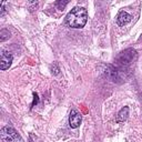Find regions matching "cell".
I'll return each instance as SVG.
<instances>
[{
  "mask_svg": "<svg viewBox=\"0 0 142 142\" xmlns=\"http://www.w3.org/2000/svg\"><path fill=\"white\" fill-rule=\"evenodd\" d=\"M131 20H132V16L127 11H120L118 17H117V22H118L119 26H121V27L128 25Z\"/></svg>",
  "mask_w": 142,
  "mask_h": 142,
  "instance_id": "52a82bcc",
  "label": "cell"
},
{
  "mask_svg": "<svg viewBox=\"0 0 142 142\" xmlns=\"http://www.w3.org/2000/svg\"><path fill=\"white\" fill-rule=\"evenodd\" d=\"M81 109H82L83 113H87V112H88V110H87V108H86V106H85V104H81Z\"/></svg>",
  "mask_w": 142,
  "mask_h": 142,
  "instance_id": "4fadbf2b",
  "label": "cell"
},
{
  "mask_svg": "<svg viewBox=\"0 0 142 142\" xmlns=\"http://www.w3.org/2000/svg\"><path fill=\"white\" fill-rule=\"evenodd\" d=\"M39 101V98H38V94H37L36 92H33V102H32V107H35L37 103H38Z\"/></svg>",
  "mask_w": 142,
  "mask_h": 142,
  "instance_id": "7c38bea8",
  "label": "cell"
},
{
  "mask_svg": "<svg viewBox=\"0 0 142 142\" xmlns=\"http://www.w3.org/2000/svg\"><path fill=\"white\" fill-rule=\"evenodd\" d=\"M128 115H129V108L128 107H124L120 110V112L118 114V119L117 121L118 122H123V121H125L128 119Z\"/></svg>",
  "mask_w": 142,
  "mask_h": 142,
  "instance_id": "ba28073f",
  "label": "cell"
},
{
  "mask_svg": "<svg viewBox=\"0 0 142 142\" xmlns=\"http://www.w3.org/2000/svg\"><path fill=\"white\" fill-rule=\"evenodd\" d=\"M88 20V11L83 7H75L71 11L67 14L66 23L70 28L80 29L85 27Z\"/></svg>",
  "mask_w": 142,
  "mask_h": 142,
  "instance_id": "6da1fadb",
  "label": "cell"
},
{
  "mask_svg": "<svg viewBox=\"0 0 142 142\" xmlns=\"http://www.w3.org/2000/svg\"><path fill=\"white\" fill-rule=\"evenodd\" d=\"M136 58H138L136 51L132 48H130V49H127V50L121 52V53L117 57L115 62H117L118 68H120L121 70H125L134 63L136 61Z\"/></svg>",
  "mask_w": 142,
  "mask_h": 142,
  "instance_id": "7a4b0ae2",
  "label": "cell"
},
{
  "mask_svg": "<svg viewBox=\"0 0 142 142\" xmlns=\"http://www.w3.org/2000/svg\"><path fill=\"white\" fill-rule=\"evenodd\" d=\"M81 113H79L77 110H71V112H70V115H69V125H70V128L72 129H77L80 127V124H81Z\"/></svg>",
  "mask_w": 142,
  "mask_h": 142,
  "instance_id": "8992f818",
  "label": "cell"
},
{
  "mask_svg": "<svg viewBox=\"0 0 142 142\" xmlns=\"http://www.w3.org/2000/svg\"><path fill=\"white\" fill-rule=\"evenodd\" d=\"M106 76L113 82H120L119 80H122V78L120 76V70L117 67H113L111 65L107 66L106 68Z\"/></svg>",
  "mask_w": 142,
  "mask_h": 142,
  "instance_id": "277c9868",
  "label": "cell"
},
{
  "mask_svg": "<svg viewBox=\"0 0 142 142\" xmlns=\"http://www.w3.org/2000/svg\"><path fill=\"white\" fill-rule=\"evenodd\" d=\"M69 3V1H57L56 2V6L59 10H65L66 6Z\"/></svg>",
  "mask_w": 142,
  "mask_h": 142,
  "instance_id": "30bf717a",
  "label": "cell"
},
{
  "mask_svg": "<svg viewBox=\"0 0 142 142\" xmlns=\"http://www.w3.org/2000/svg\"><path fill=\"white\" fill-rule=\"evenodd\" d=\"M51 71H52V73H53L55 76H57V75H59L60 69H59V68H58V66L55 63L53 66H51Z\"/></svg>",
  "mask_w": 142,
  "mask_h": 142,
  "instance_id": "8fae6325",
  "label": "cell"
},
{
  "mask_svg": "<svg viewBox=\"0 0 142 142\" xmlns=\"http://www.w3.org/2000/svg\"><path fill=\"white\" fill-rule=\"evenodd\" d=\"M1 59H0V69L1 70H7L9 69V67L11 66V62H12V55L9 53L8 51H4L1 50Z\"/></svg>",
  "mask_w": 142,
  "mask_h": 142,
  "instance_id": "5b68a950",
  "label": "cell"
},
{
  "mask_svg": "<svg viewBox=\"0 0 142 142\" xmlns=\"http://www.w3.org/2000/svg\"><path fill=\"white\" fill-rule=\"evenodd\" d=\"M0 136H1L2 142H16L20 140L18 132L11 127H4L0 131Z\"/></svg>",
  "mask_w": 142,
  "mask_h": 142,
  "instance_id": "3957f363",
  "label": "cell"
},
{
  "mask_svg": "<svg viewBox=\"0 0 142 142\" xmlns=\"http://www.w3.org/2000/svg\"><path fill=\"white\" fill-rule=\"evenodd\" d=\"M10 38V32L7 30V29H2L0 31V40L1 41H4Z\"/></svg>",
  "mask_w": 142,
  "mask_h": 142,
  "instance_id": "9c48e42d",
  "label": "cell"
}]
</instances>
